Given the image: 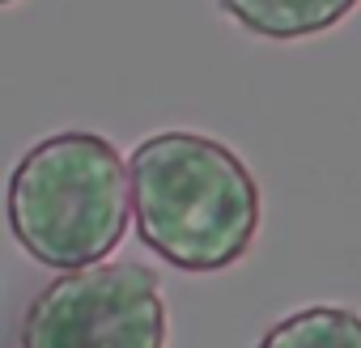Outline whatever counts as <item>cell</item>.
I'll list each match as a JSON object with an SVG mask.
<instances>
[{
  "label": "cell",
  "instance_id": "277c9868",
  "mask_svg": "<svg viewBox=\"0 0 361 348\" xmlns=\"http://www.w3.org/2000/svg\"><path fill=\"white\" fill-rule=\"evenodd\" d=\"M357 5L361 0H221V13L259 39L293 43L340 26Z\"/></svg>",
  "mask_w": 361,
  "mask_h": 348
},
{
  "label": "cell",
  "instance_id": "5b68a950",
  "mask_svg": "<svg viewBox=\"0 0 361 348\" xmlns=\"http://www.w3.org/2000/svg\"><path fill=\"white\" fill-rule=\"evenodd\" d=\"M255 348H361V314L348 306H306L272 323Z\"/></svg>",
  "mask_w": 361,
  "mask_h": 348
},
{
  "label": "cell",
  "instance_id": "8992f818",
  "mask_svg": "<svg viewBox=\"0 0 361 348\" xmlns=\"http://www.w3.org/2000/svg\"><path fill=\"white\" fill-rule=\"evenodd\" d=\"M0 5H13V0H0Z\"/></svg>",
  "mask_w": 361,
  "mask_h": 348
},
{
  "label": "cell",
  "instance_id": "7a4b0ae2",
  "mask_svg": "<svg viewBox=\"0 0 361 348\" xmlns=\"http://www.w3.org/2000/svg\"><path fill=\"white\" fill-rule=\"evenodd\" d=\"M132 217V170L98 132H56L22 153L9 179L18 247L56 272L106 263Z\"/></svg>",
  "mask_w": 361,
  "mask_h": 348
},
{
  "label": "cell",
  "instance_id": "3957f363",
  "mask_svg": "<svg viewBox=\"0 0 361 348\" xmlns=\"http://www.w3.org/2000/svg\"><path fill=\"white\" fill-rule=\"evenodd\" d=\"M161 280L145 263H94L56 276L22 314L18 348H166Z\"/></svg>",
  "mask_w": 361,
  "mask_h": 348
},
{
  "label": "cell",
  "instance_id": "6da1fadb",
  "mask_svg": "<svg viewBox=\"0 0 361 348\" xmlns=\"http://www.w3.org/2000/svg\"><path fill=\"white\" fill-rule=\"evenodd\" d=\"M132 213L140 242L178 272H221L259 234V183L204 132H157L136 144Z\"/></svg>",
  "mask_w": 361,
  "mask_h": 348
}]
</instances>
